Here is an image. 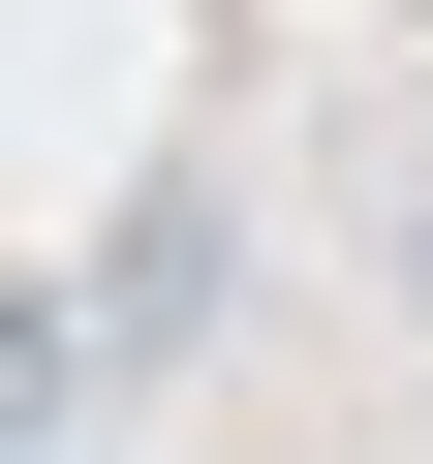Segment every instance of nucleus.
<instances>
[{"label": "nucleus", "instance_id": "nucleus-2", "mask_svg": "<svg viewBox=\"0 0 433 464\" xmlns=\"http://www.w3.org/2000/svg\"><path fill=\"white\" fill-rule=\"evenodd\" d=\"M63 402H93V310H63V279H0V464H63Z\"/></svg>", "mask_w": 433, "mask_h": 464}, {"label": "nucleus", "instance_id": "nucleus-1", "mask_svg": "<svg viewBox=\"0 0 433 464\" xmlns=\"http://www.w3.org/2000/svg\"><path fill=\"white\" fill-rule=\"evenodd\" d=\"M63 310H93V372H186L216 310H248V186H216V155H155V186L93 217V279H63Z\"/></svg>", "mask_w": 433, "mask_h": 464}, {"label": "nucleus", "instance_id": "nucleus-3", "mask_svg": "<svg viewBox=\"0 0 433 464\" xmlns=\"http://www.w3.org/2000/svg\"><path fill=\"white\" fill-rule=\"evenodd\" d=\"M371 279H402V341H433V155H402V186H371Z\"/></svg>", "mask_w": 433, "mask_h": 464}]
</instances>
